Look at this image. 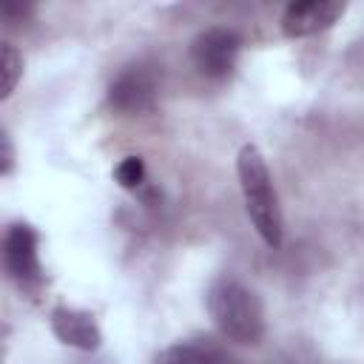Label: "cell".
Here are the masks:
<instances>
[{"mask_svg":"<svg viewBox=\"0 0 364 364\" xmlns=\"http://www.w3.org/2000/svg\"><path fill=\"white\" fill-rule=\"evenodd\" d=\"M236 173H239V188L245 196V210L262 236L267 247H279L284 239V219H282V205L279 193L273 188V176L267 171V162L256 145H242L236 156Z\"/></svg>","mask_w":364,"mask_h":364,"instance_id":"cell-1","label":"cell"},{"mask_svg":"<svg viewBox=\"0 0 364 364\" xmlns=\"http://www.w3.org/2000/svg\"><path fill=\"white\" fill-rule=\"evenodd\" d=\"M208 313L219 333L236 344H259L264 338L262 299L239 279L222 276L208 290Z\"/></svg>","mask_w":364,"mask_h":364,"instance_id":"cell-2","label":"cell"},{"mask_svg":"<svg viewBox=\"0 0 364 364\" xmlns=\"http://www.w3.org/2000/svg\"><path fill=\"white\" fill-rule=\"evenodd\" d=\"M239 48H242V37L236 31L213 26L193 37L191 60H193L196 71L205 74L208 80H225L236 65Z\"/></svg>","mask_w":364,"mask_h":364,"instance_id":"cell-3","label":"cell"},{"mask_svg":"<svg viewBox=\"0 0 364 364\" xmlns=\"http://www.w3.org/2000/svg\"><path fill=\"white\" fill-rule=\"evenodd\" d=\"M3 264H6V273L20 287H31L43 279V267L37 256V233L31 225L26 222L9 225L3 236Z\"/></svg>","mask_w":364,"mask_h":364,"instance_id":"cell-4","label":"cell"},{"mask_svg":"<svg viewBox=\"0 0 364 364\" xmlns=\"http://www.w3.org/2000/svg\"><path fill=\"white\" fill-rule=\"evenodd\" d=\"M108 100L117 111H125V114H145L154 108L156 102V77L154 71L142 68V65H134V68H125L108 88Z\"/></svg>","mask_w":364,"mask_h":364,"instance_id":"cell-5","label":"cell"},{"mask_svg":"<svg viewBox=\"0 0 364 364\" xmlns=\"http://www.w3.org/2000/svg\"><path fill=\"white\" fill-rule=\"evenodd\" d=\"M344 14V3L336 0H301L290 3L282 14V31L293 40L299 37H313L324 28H330L338 17Z\"/></svg>","mask_w":364,"mask_h":364,"instance_id":"cell-6","label":"cell"},{"mask_svg":"<svg viewBox=\"0 0 364 364\" xmlns=\"http://www.w3.org/2000/svg\"><path fill=\"white\" fill-rule=\"evenodd\" d=\"M51 330L63 344L77 347V350H97L102 341V333L94 316L85 310H71V307L51 310Z\"/></svg>","mask_w":364,"mask_h":364,"instance_id":"cell-7","label":"cell"},{"mask_svg":"<svg viewBox=\"0 0 364 364\" xmlns=\"http://www.w3.org/2000/svg\"><path fill=\"white\" fill-rule=\"evenodd\" d=\"M0 71H3V85H0V97L9 100L20 74H23V57L17 54V48L11 43H3V54H0Z\"/></svg>","mask_w":364,"mask_h":364,"instance_id":"cell-8","label":"cell"},{"mask_svg":"<svg viewBox=\"0 0 364 364\" xmlns=\"http://www.w3.org/2000/svg\"><path fill=\"white\" fill-rule=\"evenodd\" d=\"M154 364H213L210 355L202 350V347H193V344H171L165 347Z\"/></svg>","mask_w":364,"mask_h":364,"instance_id":"cell-9","label":"cell"},{"mask_svg":"<svg viewBox=\"0 0 364 364\" xmlns=\"http://www.w3.org/2000/svg\"><path fill=\"white\" fill-rule=\"evenodd\" d=\"M114 179L125 188V191H136L145 182V165L139 156H125L117 168H114Z\"/></svg>","mask_w":364,"mask_h":364,"instance_id":"cell-10","label":"cell"},{"mask_svg":"<svg viewBox=\"0 0 364 364\" xmlns=\"http://www.w3.org/2000/svg\"><path fill=\"white\" fill-rule=\"evenodd\" d=\"M11 162H14L11 139H9V134H3V173H9V171H11Z\"/></svg>","mask_w":364,"mask_h":364,"instance_id":"cell-11","label":"cell"}]
</instances>
